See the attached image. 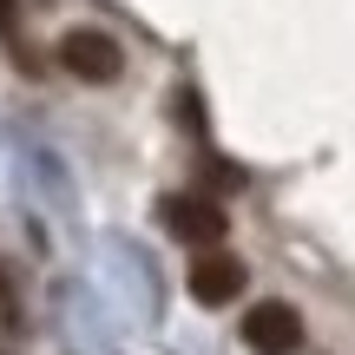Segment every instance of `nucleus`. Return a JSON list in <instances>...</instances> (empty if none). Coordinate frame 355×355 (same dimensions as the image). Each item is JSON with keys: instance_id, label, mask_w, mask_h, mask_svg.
Masks as SVG:
<instances>
[{"instance_id": "1", "label": "nucleus", "mask_w": 355, "mask_h": 355, "mask_svg": "<svg viewBox=\"0 0 355 355\" xmlns=\"http://www.w3.org/2000/svg\"><path fill=\"white\" fill-rule=\"evenodd\" d=\"M60 66L73 79H86V86H112V79L125 73V53H119V40L99 33V26H73V33L60 40Z\"/></svg>"}, {"instance_id": "2", "label": "nucleus", "mask_w": 355, "mask_h": 355, "mask_svg": "<svg viewBox=\"0 0 355 355\" xmlns=\"http://www.w3.org/2000/svg\"><path fill=\"white\" fill-rule=\"evenodd\" d=\"M191 296H198L204 309H224L243 296V283H250V270H243L237 250H224V243H211V250H191Z\"/></svg>"}, {"instance_id": "3", "label": "nucleus", "mask_w": 355, "mask_h": 355, "mask_svg": "<svg viewBox=\"0 0 355 355\" xmlns=\"http://www.w3.org/2000/svg\"><path fill=\"white\" fill-rule=\"evenodd\" d=\"M243 349L250 355H296L303 349V316H296L290 303H277V296L250 303V316H243Z\"/></svg>"}, {"instance_id": "4", "label": "nucleus", "mask_w": 355, "mask_h": 355, "mask_svg": "<svg viewBox=\"0 0 355 355\" xmlns=\"http://www.w3.org/2000/svg\"><path fill=\"white\" fill-rule=\"evenodd\" d=\"M165 230L191 250H211V243H224V211L198 191H184V198H165Z\"/></svg>"}, {"instance_id": "5", "label": "nucleus", "mask_w": 355, "mask_h": 355, "mask_svg": "<svg viewBox=\"0 0 355 355\" xmlns=\"http://www.w3.org/2000/svg\"><path fill=\"white\" fill-rule=\"evenodd\" d=\"M7 26H13V0H0V33H7Z\"/></svg>"}]
</instances>
